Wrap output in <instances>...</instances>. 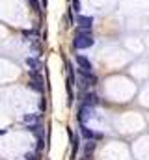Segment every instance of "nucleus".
Segmentation results:
<instances>
[{"mask_svg": "<svg viewBox=\"0 0 149 160\" xmlns=\"http://www.w3.org/2000/svg\"><path fill=\"white\" fill-rule=\"evenodd\" d=\"M28 86H30L34 91L43 93L45 86H43V76L39 75V71H32V73H30V82H28Z\"/></svg>", "mask_w": 149, "mask_h": 160, "instance_id": "f257e3e1", "label": "nucleus"}, {"mask_svg": "<svg viewBox=\"0 0 149 160\" xmlns=\"http://www.w3.org/2000/svg\"><path fill=\"white\" fill-rule=\"evenodd\" d=\"M93 43H95L93 35H77L73 39V47L75 48H90V47H93Z\"/></svg>", "mask_w": 149, "mask_h": 160, "instance_id": "f03ea898", "label": "nucleus"}, {"mask_svg": "<svg viewBox=\"0 0 149 160\" xmlns=\"http://www.w3.org/2000/svg\"><path fill=\"white\" fill-rule=\"evenodd\" d=\"M93 117V106H88V104H82L80 110H78V121L80 123H86L88 119Z\"/></svg>", "mask_w": 149, "mask_h": 160, "instance_id": "7ed1b4c3", "label": "nucleus"}, {"mask_svg": "<svg viewBox=\"0 0 149 160\" xmlns=\"http://www.w3.org/2000/svg\"><path fill=\"white\" fill-rule=\"evenodd\" d=\"M82 104H88V106H95V104H99V97L95 95V93H91V91H86V93H82Z\"/></svg>", "mask_w": 149, "mask_h": 160, "instance_id": "20e7f679", "label": "nucleus"}, {"mask_svg": "<svg viewBox=\"0 0 149 160\" xmlns=\"http://www.w3.org/2000/svg\"><path fill=\"white\" fill-rule=\"evenodd\" d=\"M80 132H82V136L86 138V140H101L103 138V134H99V132H93V130H90L88 127H80Z\"/></svg>", "mask_w": 149, "mask_h": 160, "instance_id": "39448f33", "label": "nucleus"}, {"mask_svg": "<svg viewBox=\"0 0 149 160\" xmlns=\"http://www.w3.org/2000/svg\"><path fill=\"white\" fill-rule=\"evenodd\" d=\"M77 24H78V26H84V28H91V24H93V17L78 15V17H77Z\"/></svg>", "mask_w": 149, "mask_h": 160, "instance_id": "423d86ee", "label": "nucleus"}, {"mask_svg": "<svg viewBox=\"0 0 149 160\" xmlns=\"http://www.w3.org/2000/svg\"><path fill=\"white\" fill-rule=\"evenodd\" d=\"M75 60H77V63H78V65H80L82 69H88V71H91V69H93L91 62H90V60H88L86 56H80V54H78V56H77Z\"/></svg>", "mask_w": 149, "mask_h": 160, "instance_id": "0eeeda50", "label": "nucleus"}, {"mask_svg": "<svg viewBox=\"0 0 149 160\" xmlns=\"http://www.w3.org/2000/svg\"><path fill=\"white\" fill-rule=\"evenodd\" d=\"M26 65H28L32 71H41V69H43V65H41V62H39L37 58H26Z\"/></svg>", "mask_w": 149, "mask_h": 160, "instance_id": "6e6552de", "label": "nucleus"}, {"mask_svg": "<svg viewBox=\"0 0 149 160\" xmlns=\"http://www.w3.org/2000/svg\"><path fill=\"white\" fill-rule=\"evenodd\" d=\"M67 134H69V140H71V149H73V160H75V153L78 151V138L73 134V130L69 129L67 130Z\"/></svg>", "mask_w": 149, "mask_h": 160, "instance_id": "1a4fd4ad", "label": "nucleus"}, {"mask_svg": "<svg viewBox=\"0 0 149 160\" xmlns=\"http://www.w3.org/2000/svg\"><path fill=\"white\" fill-rule=\"evenodd\" d=\"M24 123H26V127L37 125V123H41V116H34V114H30V116H24Z\"/></svg>", "mask_w": 149, "mask_h": 160, "instance_id": "9d476101", "label": "nucleus"}, {"mask_svg": "<svg viewBox=\"0 0 149 160\" xmlns=\"http://www.w3.org/2000/svg\"><path fill=\"white\" fill-rule=\"evenodd\" d=\"M93 151H95V142H93V140H88L86 145H84V153H86V155H91Z\"/></svg>", "mask_w": 149, "mask_h": 160, "instance_id": "9b49d317", "label": "nucleus"}, {"mask_svg": "<svg viewBox=\"0 0 149 160\" xmlns=\"http://www.w3.org/2000/svg\"><path fill=\"white\" fill-rule=\"evenodd\" d=\"M24 160H41V155H39L37 151H28V153L24 155Z\"/></svg>", "mask_w": 149, "mask_h": 160, "instance_id": "f8f14e48", "label": "nucleus"}, {"mask_svg": "<svg viewBox=\"0 0 149 160\" xmlns=\"http://www.w3.org/2000/svg\"><path fill=\"white\" fill-rule=\"evenodd\" d=\"M77 35H91V28L78 26V28H77Z\"/></svg>", "mask_w": 149, "mask_h": 160, "instance_id": "ddd939ff", "label": "nucleus"}, {"mask_svg": "<svg viewBox=\"0 0 149 160\" xmlns=\"http://www.w3.org/2000/svg\"><path fill=\"white\" fill-rule=\"evenodd\" d=\"M28 2L32 4V9H34L35 13H39V11H41V6H39V2H37V0H28Z\"/></svg>", "mask_w": 149, "mask_h": 160, "instance_id": "4468645a", "label": "nucleus"}, {"mask_svg": "<svg viewBox=\"0 0 149 160\" xmlns=\"http://www.w3.org/2000/svg\"><path fill=\"white\" fill-rule=\"evenodd\" d=\"M43 147H45V140H43V136H39L37 138V153H41Z\"/></svg>", "mask_w": 149, "mask_h": 160, "instance_id": "2eb2a0df", "label": "nucleus"}, {"mask_svg": "<svg viewBox=\"0 0 149 160\" xmlns=\"http://www.w3.org/2000/svg\"><path fill=\"white\" fill-rule=\"evenodd\" d=\"M73 11H80V0H73Z\"/></svg>", "mask_w": 149, "mask_h": 160, "instance_id": "dca6fc26", "label": "nucleus"}, {"mask_svg": "<svg viewBox=\"0 0 149 160\" xmlns=\"http://www.w3.org/2000/svg\"><path fill=\"white\" fill-rule=\"evenodd\" d=\"M39 110H41V112H43V110H47V103H45V99L39 103Z\"/></svg>", "mask_w": 149, "mask_h": 160, "instance_id": "f3484780", "label": "nucleus"}, {"mask_svg": "<svg viewBox=\"0 0 149 160\" xmlns=\"http://www.w3.org/2000/svg\"><path fill=\"white\" fill-rule=\"evenodd\" d=\"M80 160H91V155H86V157H82Z\"/></svg>", "mask_w": 149, "mask_h": 160, "instance_id": "a211bd4d", "label": "nucleus"}, {"mask_svg": "<svg viewBox=\"0 0 149 160\" xmlns=\"http://www.w3.org/2000/svg\"><path fill=\"white\" fill-rule=\"evenodd\" d=\"M41 6H43V7H47V0H41Z\"/></svg>", "mask_w": 149, "mask_h": 160, "instance_id": "6ab92c4d", "label": "nucleus"}]
</instances>
